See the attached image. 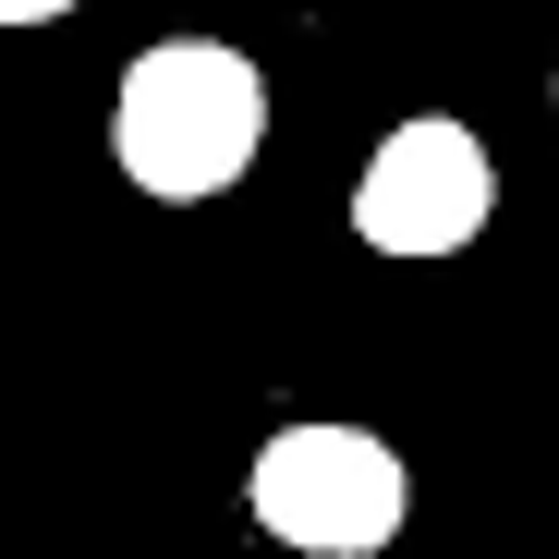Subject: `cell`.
I'll return each mask as SVG.
<instances>
[{
    "instance_id": "obj_4",
    "label": "cell",
    "mask_w": 559,
    "mask_h": 559,
    "mask_svg": "<svg viewBox=\"0 0 559 559\" xmlns=\"http://www.w3.org/2000/svg\"><path fill=\"white\" fill-rule=\"evenodd\" d=\"M49 13H73V0H0V25H49Z\"/></svg>"
},
{
    "instance_id": "obj_3",
    "label": "cell",
    "mask_w": 559,
    "mask_h": 559,
    "mask_svg": "<svg viewBox=\"0 0 559 559\" xmlns=\"http://www.w3.org/2000/svg\"><path fill=\"white\" fill-rule=\"evenodd\" d=\"M487 207H499V158L450 110H414L378 158H365V182H353V231L378 255H462L487 231Z\"/></svg>"
},
{
    "instance_id": "obj_2",
    "label": "cell",
    "mask_w": 559,
    "mask_h": 559,
    "mask_svg": "<svg viewBox=\"0 0 559 559\" xmlns=\"http://www.w3.org/2000/svg\"><path fill=\"white\" fill-rule=\"evenodd\" d=\"M243 511L280 535V547H317V559H378L414 511V475L390 438L365 426H280L243 475Z\"/></svg>"
},
{
    "instance_id": "obj_1",
    "label": "cell",
    "mask_w": 559,
    "mask_h": 559,
    "mask_svg": "<svg viewBox=\"0 0 559 559\" xmlns=\"http://www.w3.org/2000/svg\"><path fill=\"white\" fill-rule=\"evenodd\" d=\"M255 134H267V85H255L243 49H219V37H158V49L122 61L110 146H122V170L146 182V195L195 207V195H219V182H243V170H255Z\"/></svg>"
}]
</instances>
